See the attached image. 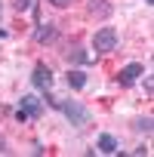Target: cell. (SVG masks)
<instances>
[{"label":"cell","instance_id":"6da1fadb","mask_svg":"<svg viewBox=\"0 0 154 157\" xmlns=\"http://www.w3.org/2000/svg\"><path fill=\"white\" fill-rule=\"evenodd\" d=\"M59 111L68 117L71 126H87V123H90V108L80 105L77 99H65V102H59Z\"/></svg>","mask_w":154,"mask_h":157},{"label":"cell","instance_id":"7a4b0ae2","mask_svg":"<svg viewBox=\"0 0 154 157\" xmlns=\"http://www.w3.org/2000/svg\"><path fill=\"white\" fill-rule=\"evenodd\" d=\"M43 117V99H37L34 93H25L22 96V105L16 111V120L25 123V120H40Z\"/></svg>","mask_w":154,"mask_h":157},{"label":"cell","instance_id":"3957f363","mask_svg":"<svg viewBox=\"0 0 154 157\" xmlns=\"http://www.w3.org/2000/svg\"><path fill=\"white\" fill-rule=\"evenodd\" d=\"M117 31L111 28V25H105V28H99L96 34H93V49L96 52H102V56H108V52H114L117 49Z\"/></svg>","mask_w":154,"mask_h":157},{"label":"cell","instance_id":"277c9868","mask_svg":"<svg viewBox=\"0 0 154 157\" xmlns=\"http://www.w3.org/2000/svg\"><path fill=\"white\" fill-rule=\"evenodd\" d=\"M52 71H49V65H43V62H37L34 65V71H31V83L40 90V93H46V90H52Z\"/></svg>","mask_w":154,"mask_h":157},{"label":"cell","instance_id":"5b68a950","mask_svg":"<svg viewBox=\"0 0 154 157\" xmlns=\"http://www.w3.org/2000/svg\"><path fill=\"white\" fill-rule=\"evenodd\" d=\"M142 74H145V65H142V62H129V65H123V68H120L117 83H120V86H133Z\"/></svg>","mask_w":154,"mask_h":157},{"label":"cell","instance_id":"8992f818","mask_svg":"<svg viewBox=\"0 0 154 157\" xmlns=\"http://www.w3.org/2000/svg\"><path fill=\"white\" fill-rule=\"evenodd\" d=\"M87 13H90L93 19H99V22H108V19L114 16V6L108 3V0H90V3H87Z\"/></svg>","mask_w":154,"mask_h":157},{"label":"cell","instance_id":"52a82bcc","mask_svg":"<svg viewBox=\"0 0 154 157\" xmlns=\"http://www.w3.org/2000/svg\"><path fill=\"white\" fill-rule=\"evenodd\" d=\"M56 34H59V31H56L52 22H37V25H34V43H40V46H43V43H52Z\"/></svg>","mask_w":154,"mask_h":157},{"label":"cell","instance_id":"ba28073f","mask_svg":"<svg viewBox=\"0 0 154 157\" xmlns=\"http://www.w3.org/2000/svg\"><path fill=\"white\" fill-rule=\"evenodd\" d=\"M65 62L74 65V68H80V65L90 62V52H87L83 46H68V49H65Z\"/></svg>","mask_w":154,"mask_h":157},{"label":"cell","instance_id":"9c48e42d","mask_svg":"<svg viewBox=\"0 0 154 157\" xmlns=\"http://www.w3.org/2000/svg\"><path fill=\"white\" fill-rule=\"evenodd\" d=\"M96 148H99L102 154H117V151H120V142H117L111 132H102V136L96 139Z\"/></svg>","mask_w":154,"mask_h":157},{"label":"cell","instance_id":"30bf717a","mask_svg":"<svg viewBox=\"0 0 154 157\" xmlns=\"http://www.w3.org/2000/svg\"><path fill=\"white\" fill-rule=\"evenodd\" d=\"M65 80H68L71 90H83V86H87V71H83V68H71Z\"/></svg>","mask_w":154,"mask_h":157},{"label":"cell","instance_id":"8fae6325","mask_svg":"<svg viewBox=\"0 0 154 157\" xmlns=\"http://www.w3.org/2000/svg\"><path fill=\"white\" fill-rule=\"evenodd\" d=\"M133 129H136V132H145V136H151V132H154V120H151L148 114H142V117H133Z\"/></svg>","mask_w":154,"mask_h":157},{"label":"cell","instance_id":"7c38bea8","mask_svg":"<svg viewBox=\"0 0 154 157\" xmlns=\"http://www.w3.org/2000/svg\"><path fill=\"white\" fill-rule=\"evenodd\" d=\"M13 6H16V13H28L34 6V0H13Z\"/></svg>","mask_w":154,"mask_h":157},{"label":"cell","instance_id":"4fadbf2b","mask_svg":"<svg viewBox=\"0 0 154 157\" xmlns=\"http://www.w3.org/2000/svg\"><path fill=\"white\" fill-rule=\"evenodd\" d=\"M145 77V96H154V80H151V74H142Z\"/></svg>","mask_w":154,"mask_h":157},{"label":"cell","instance_id":"5bb4252c","mask_svg":"<svg viewBox=\"0 0 154 157\" xmlns=\"http://www.w3.org/2000/svg\"><path fill=\"white\" fill-rule=\"evenodd\" d=\"M13 148H10V142H6V136L3 132H0V154H10Z\"/></svg>","mask_w":154,"mask_h":157},{"label":"cell","instance_id":"9a60e30c","mask_svg":"<svg viewBox=\"0 0 154 157\" xmlns=\"http://www.w3.org/2000/svg\"><path fill=\"white\" fill-rule=\"evenodd\" d=\"M49 3H52V6H59V10H65V6L71 3V0H49Z\"/></svg>","mask_w":154,"mask_h":157},{"label":"cell","instance_id":"2e32d148","mask_svg":"<svg viewBox=\"0 0 154 157\" xmlns=\"http://www.w3.org/2000/svg\"><path fill=\"white\" fill-rule=\"evenodd\" d=\"M145 3H154V0H145Z\"/></svg>","mask_w":154,"mask_h":157},{"label":"cell","instance_id":"e0dca14e","mask_svg":"<svg viewBox=\"0 0 154 157\" xmlns=\"http://www.w3.org/2000/svg\"><path fill=\"white\" fill-rule=\"evenodd\" d=\"M0 6H3V3H0Z\"/></svg>","mask_w":154,"mask_h":157}]
</instances>
